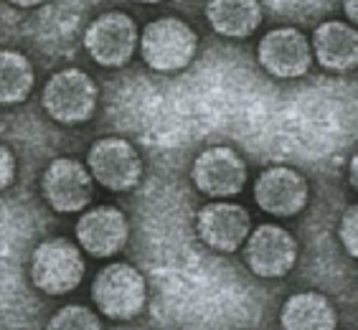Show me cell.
Wrapping results in <instances>:
<instances>
[{"instance_id":"obj_1","label":"cell","mask_w":358,"mask_h":330,"mask_svg":"<svg viewBox=\"0 0 358 330\" xmlns=\"http://www.w3.org/2000/svg\"><path fill=\"white\" fill-rule=\"evenodd\" d=\"M92 300L94 308L110 320L127 323L143 315L148 305V285L138 267L115 261L96 272L92 282Z\"/></svg>"},{"instance_id":"obj_2","label":"cell","mask_w":358,"mask_h":330,"mask_svg":"<svg viewBox=\"0 0 358 330\" xmlns=\"http://www.w3.org/2000/svg\"><path fill=\"white\" fill-rule=\"evenodd\" d=\"M84 257L76 244L64 236L41 241L31 254V282L48 297L74 292L84 280Z\"/></svg>"},{"instance_id":"obj_3","label":"cell","mask_w":358,"mask_h":330,"mask_svg":"<svg viewBox=\"0 0 358 330\" xmlns=\"http://www.w3.org/2000/svg\"><path fill=\"white\" fill-rule=\"evenodd\" d=\"M140 51H143L145 64L152 71H171L186 69L188 64L196 56V46H199V36L180 18H158L145 26L143 36H140Z\"/></svg>"},{"instance_id":"obj_4","label":"cell","mask_w":358,"mask_h":330,"mask_svg":"<svg viewBox=\"0 0 358 330\" xmlns=\"http://www.w3.org/2000/svg\"><path fill=\"white\" fill-rule=\"evenodd\" d=\"M96 102H99V89L94 79L82 69L56 71L41 94L46 115L59 124H82L92 120Z\"/></svg>"},{"instance_id":"obj_5","label":"cell","mask_w":358,"mask_h":330,"mask_svg":"<svg viewBox=\"0 0 358 330\" xmlns=\"http://www.w3.org/2000/svg\"><path fill=\"white\" fill-rule=\"evenodd\" d=\"M87 171L92 180L112 193L132 191L143 178V158L135 145L122 138L96 140L87 152Z\"/></svg>"},{"instance_id":"obj_6","label":"cell","mask_w":358,"mask_h":330,"mask_svg":"<svg viewBox=\"0 0 358 330\" xmlns=\"http://www.w3.org/2000/svg\"><path fill=\"white\" fill-rule=\"evenodd\" d=\"M138 26L127 13L112 10L90 23L84 34V48L104 69H120L130 62L138 48Z\"/></svg>"},{"instance_id":"obj_7","label":"cell","mask_w":358,"mask_h":330,"mask_svg":"<svg viewBox=\"0 0 358 330\" xmlns=\"http://www.w3.org/2000/svg\"><path fill=\"white\" fill-rule=\"evenodd\" d=\"M244 259L252 275L264 280H280L289 275L297 261V239L287 229L275 224H259L244 239Z\"/></svg>"},{"instance_id":"obj_8","label":"cell","mask_w":358,"mask_h":330,"mask_svg":"<svg viewBox=\"0 0 358 330\" xmlns=\"http://www.w3.org/2000/svg\"><path fill=\"white\" fill-rule=\"evenodd\" d=\"M193 186L211 199H231L247 186V163L229 145L206 148L191 168Z\"/></svg>"},{"instance_id":"obj_9","label":"cell","mask_w":358,"mask_h":330,"mask_svg":"<svg viewBox=\"0 0 358 330\" xmlns=\"http://www.w3.org/2000/svg\"><path fill=\"white\" fill-rule=\"evenodd\" d=\"M92 183L94 180L84 163L74 158H56L43 171L41 191L46 203L56 213H79L90 206L94 193Z\"/></svg>"},{"instance_id":"obj_10","label":"cell","mask_w":358,"mask_h":330,"mask_svg":"<svg viewBox=\"0 0 358 330\" xmlns=\"http://www.w3.org/2000/svg\"><path fill=\"white\" fill-rule=\"evenodd\" d=\"M310 186L300 171L287 165H272L259 173L255 183V201L269 216L289 219L308 206Z\"/></svg>"},{"instance_id":"obj_11","label":"cell","mask_w":358,"mask_h":330,"mask_svg":"<svg viewBox=\"0 0 358 330\" xmlns=\"http://www.w3.org/2000/svg\"><path fill=\"white\" fill-rule=\"evenodd\" d=\"M257 62L275 79H297L310 71V41L297 28H275L257 46Z\"/></svg>"},{"instance_id":"obj_12","label":"cell","mask_w":358,"mask_h":330,"mask_svg":"<svg viewBox=\"0 0 358 330\" xmlns=\"http://www.w3.org/2000/svg\"><path fill=\"white\" fill-rule=\"evenodd\" d=\"M196 231L201 241L214 252L231 254L244 244L252 231V216L244 206L231 201H214L199 211L196 216Z\"/></svg>"},{"instance_id":"obj_13","label":"cell","mask_w":358,"mask_h":330,"mask_svg":"<svg viewBox=\"0 0 358 330\" xmlns=\"http://www.w3.org/2000/svg\"><path fill=\"white\" fill-rule=\"evenodd\" d=\"M130 236V224L120 208L115 206H96L84 211V216L76 221V239L79 247L87 254L96 259H107L122 252Z\"/></svg>"},{"instance_id":"obj_14","label":"cell","mask_w":358,"mask_h":330,"mask_svg":"<svg viewBox=\"0 0 358 330\" xmlns=\"http://www.w3.org/2000/svg\"><path fill=\"white\" fill-rule=\"evenodd\" d=\"M315 62L328 71H351L358 62V36L351 23L325 21L315 28L310 41Z\"/></svg>"},{"instance_id":"obj_15","label":"cell","mask_w":358,"mask_h":330,"mask_svg":"<svg viewBox=\"0 0 358 330\" xmlns=\"http://www.w3.org/2000/svg\"><path fill=\"white\" fill-rule=\"evenodd\" d=\"M282 330H336L338 315L331 300L320 292L289 295L280 313Z\"/></svg>"},{"instance_id":"obj_16","label":"cell","mask_w":358,"mask_h":330,"mask_svg":"<svg viewBox=\"0 0 358 330\" xmlns=\"http://www.w3.org/2000/svg\"><path fill=\"white\" fill-rule=\"evenodd\" d=\"M206 21L219 36L247 38L262 23V3L259 0H208Z\"/></svg>"},{"instance_id":"obj_17","label":"cell","mask_w":358,"mask_h":330,"mask_svg":"<svg viewBox=\"0 0 358 330\" xmlns=\"http://www.w3.org/2000/svg\"><path fill=\"white\" fill-rule=\"evenodd\" d=\"M34 89V66L26 56L0 48V104H21Z\"/></svg>"},{"instance_id":"obj_18","label":"cell","mask_w":358,"mask_h":330,"mask_svg":"<svg viewBox=\"0 0 358 330\" xmlns=\"http://www.w3.org/2000/svg\"><path fill=\"white\" fill-rule=\"evenodd\" d=\"M46 330H104L99 315L84 305H64L48 320Z\"/></svg>"},{"instance_id":"obj_19","label":"cell","mask_w":358,"mask_h":330,"mask_svg":"<svg viewBox=\"0 0 358 330\" xmlns=\"http://www.w3.org/2000/svg\"><path fill=\"white\" fill-rule=\"evenodd\" d=\"M338 239L343 249L351 257L358 254V208L348 206L341 216V227H338Z\"/></svg>"},{"instance_id":"obj_20","label":"cell","mask_w":358,"mask_h":330,"mask_svg":"<svg viewBox=\"0 0 358 330\" xmlns=\"http://www.w3.org/2000/svg\"><path fill=\"white\" fill-rule=\"evenodd\" d=\"M15 178V158L6 145L0 143V191H6Z\"/></svg>"},{"instance_id":"obj_21","label":"cell","mask_w":358,"mask_h":330,"mask_svg":"<svg viewBox=\"0 0 358 330\" xmlns=\"http://www.w3.org/2000/svg\"><path fill=\"white\" fill-rule=\"evenodd\" d=\"M358 0H343V10H345V15H348V21L351 23H356V18H358V6H356Z\"/></svg>"},{"instance_id":"obj_22","label":"cell","mask_w":358,"mask_h":330,"mask_svg":"<svg viewBox=\"0 0 358 330\" xmlns=\"http://www.w3.org/2000/svg\"><path fill=\"white\" fill-rule=\"evenodd\" d=\"M8 3H13V6H18V8H36V6H41V3H46V0H8Z\"/></svg>"},{"instance_id":"obj_23","label":"cell","mask_w":358,"mask_h":330,"mask_svg":"<svg viewBox=\"0 0 358 330\" xmlns=\"http://www.w3.org/2000/svg\"><path fill=\"white\" fill-rule=\"evenodd\" d=\"M348 165H351V186L356 188V171H358V168H356V165H358V158H356V155H353L351 163H348Z\"/></svg>"},{"instance_id":"obj_24","label":"cell","mask_w":358,"mask_h":330,"mask_svg":"<svg viewBox=\"0 0 358 330\" xmlns=\"http://www.w3.org/2000/svg\"><path fill=\"white\" fill-rule=\"evenodd\" d=\"M135 3H145V6H152V3H160V0H135Z\"/></svg>"}]
</instances>
